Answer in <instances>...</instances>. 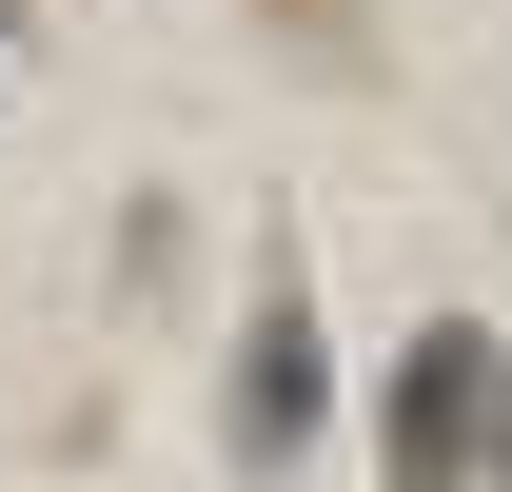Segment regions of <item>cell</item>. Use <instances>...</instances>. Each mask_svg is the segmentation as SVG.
I'll return each instance as SVG.
<instances>
[{
	"mask_svg": "<svg viewBox=\"0 0 512 492\" xmlns=\"http://www.w3.org/2000/svg\"><path fill=\"white\" fill-rule=\"evenodd\" d=\"M335 414V355H316V276H296V237L256 256V296H237V394H217V453L237 473H296Z\"/></svg>",
	"mask_w": 512,
	"mask_h": 492,
	"instance_id": "1",
	"label": "cell"
},
{
	"mask_svg": "<svg viewBox=\"0 0 512 492\" xmlns=\"http://www.w3.org/2000/svg\"><path fill=\"white\" fill-rule=\"evenodd\" d=\"M473 492H512V374H493V453H473Z\"/></svg>",
	"mask_w": 512,
	"mask_h": 492,
	"instance_id": "4",
	"label": "cell"
},
{
	"mask_svg": "<svg viewBox=\"0 0 512 492\" xmlns=\"http://www.w3.org/2000/svg\"><path fill=\"white\" fill-rule=\"evenodd\" d=\"M256 40L296 79H375V0H256Z\"/></svg>",
	"mask_w": 512,
	"mask_h": 492,
	"instance_id": "3",
	"label": "cell"
},
{
	"mask_svg": "<svg viewBox=\"0 0 512 492\" xmlns=\"http://www.w3.org/2000/svg\"><path fill=\"white\" fill-rule=\"evenodd\" d=\"M0 20H20V0H0Z\"/></svg>",
	"mask_w": 512,
	"mask_h": 492,
	"instance_id": "5",
	"label": "cell"
},
{
	"mask_svg": "<svg viewBox=\"0 0 512 492\" xmlns=\"http://www.w3.org/2000/svg\"><path fill=\"white\" fill-rule=\"evenodd\" d=\"M493 374H512L493 315H434V335L394 355V394H375V473H394V492H473V453H493Z\"/></svg>",
	"mask_w": 512,
	"mask_h": 492,
	"instance_id": "2",
	"label": "cell"
}]
</instances>
